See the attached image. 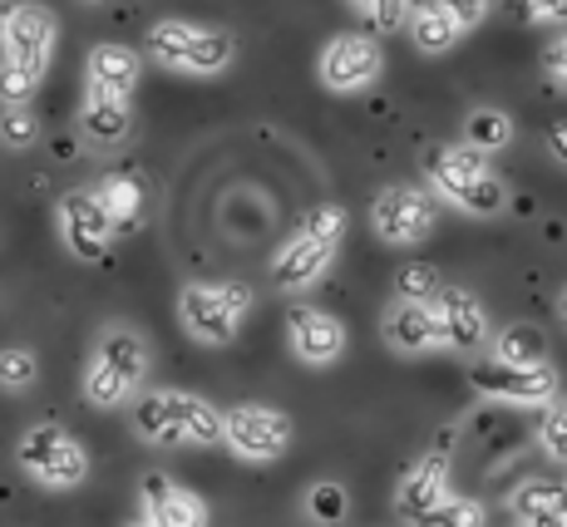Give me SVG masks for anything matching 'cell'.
<instances>
[{"label": "cell", "instance_id": "cell-14", "mask_svg": "<svg viewBox=\"0 0 567 527\" xmlns=\"http://www.w3.org/2000/svg\"><path fill=\"white\" fill-rule=\"evenodd\" d=\"M60 237L64 247L74 251L80 261H100L109 247H114V223L104 217L100 197H94L90 188H74L60 197Z\"/></svg>", "mask_w": 567, "mask_h": 527}, {"label": "cell", "instance_id": "cell-29", "mask_svg": "<svg viewBox=\"0 0 567 527\" xmlns=\"http://www.w3.org/2000/svg\"><path fill=\"white\" fill-rule=\"evenodd\" d=\"M440 287H444V281H440V271H434V267H424V261H420V267H405V271H400V277H395L400 301H420V306H430L434 296H440Z\"/></svg>", "mask_w": 567, "mask_h": 527}, {"label": "cell", "instance_id": "cell-22", "mask_svg": "<svg viewBox=\"0 0 567 527\" xmlns=\"http://www.w3.org/2000/svg\"><path fill=\"white\" fill-rule=\"evenodd\" d=\"M80 128H84V138H90V144H100V148L124 144V138L134 134V114H128V99H100V94H90V99H84Z\"/></svg>", "mask_w": 567, "mask_h": 527}, {"label": "cell", "instance_id": "cell-20", "mask_svg": "<svg viewBox=\"0 0 567 527\" xmlns=\"http://www.w3.org/2000/svg\"><path fill=\"white\" fill-rule=\"evenodd\" d=\"M94 197H100V207H104V217L114 223V232H128V227H138L144 223V178L138 173H109V178L100 183V188H90Z\"/></svg>", "mask_w": 567, "mask_h": 527}, {"label": "cell", "instance_id": "cell-26", "mask_svg": "<svg viewBox=\"0 0 567 527\" xmlns=\"http://www.w3.org/2000/svg\"><path fill=\"white\" fill-rule=\"evenodd\" d=\"M414 527H484V508H478L474 498H444Z\"/></svg>", "mask_w": 567, "mask_h": 527}, {"label": "cell", "instance_id": "cell-1", "mask_svg": "<svg viewBox=\"0 0 567 527\" xmlns=\"http://www.w3.org/2000/svg\"><path fill=\"white\" fill-rule=\"evenodd\" d=\"M341 237H346V207L336 203H321L291 227V237L277 247L271 257V287L277 291H307L316 281L331 271L336 251H341Z\"/></svg>", "mask_w": 567, "mask_h": 527}, {"label": "cell", "instance_id": "cell-24", "mask_svg": "<svg viewBox=\"0 0 567 527\" xmlns=\"http://www.w3.org/2000/svg\"><path fill=\"white\" fill-rule=\"evenodd\" d=\"M494 360L504 365H548V335L538 326H504L494 340Z\"/></svg>", "mask_w": 567, "mask_h": 527}, {"label": "cell", "instance_id": "cell-25", "mask_svg": "<svg viewBox=\"0 0 567 527\" xmlns=\"http://www.w3.org/2000/svg\"><path fill=\"white\" fill-rule=\"evenodd\" d=\"M405 25H410V40L420 54H444V50L460 45V35H464L450 16H434V10H410Z\"/></svg>", "mask_w": 567, "mask_h": 527}, {"label": "cell", "instance_id": "cell-3", "mask_svg": "<svg viewBox=\"0 0 567 527\" xmlns=\"http://www.w3.org/2000/svg\"><path fill=\"white\" fill-rule=\"evenodd\" d=\"M134 434L144 444L158 448H178V444H223V410L203 400V394H183V390H154L144 400H134Z\"/></svg>", "mask_w": 567, "mask_h": 527}, {"label": "cell", "instance_id": "cell-17", "mask_svg": "<svg viewBox=\"0 0 567 527\" xmlns=\"http://www.w3.org/2000/svg\"><path fill=\"white\" fill-rule=\"evenodd\" d=\"M450 448H430V454L420 458V464L410 468L405 478H400V488H395V513L405 523H420L424 513L434 508V503H444L450 498Z\"/></svg>", "mask_w": 567, "mask_h": 527}, {"label": "cell", "instance_id": "cell-36", "mask_svg": "<svg viewBox=\"0 0 567 527\" xmlns=\"http://www.w3.org/2000/svg\"><path fill=\"white\" fill-rule=\"evenodd\" d=\"M548 74H553V84H558V90H567V35H558L548 45Z\"/></svg>", "mask_w": 567, "mask_h": 527}, {"label": "cell", "instance_id": "cell-23", "mask_svg": "<svg viewBox=\"0 0 567 527\" xmlns=\"http://www.w3.org/2000/svg\"><path fill=\"white\" fill-rule=\"evenodd\" d=\"M514 144V118L504 114V108H474V114L464 118V148L474 153H504Z\"/></svg>", "mask_w": 567, "mask_h": 527}, {"label": "cell", "instance_id": "cell-6", "mask_svg": "<svg viewBox=\"0 0 567 527\" xmlns=\"http://www.w3.org/2000/svg\"><path fill=\"white\" fill-rule=\"evenodd\" d=\"M144 45L163 70H183V74H223L237 54L227 30H207L193 25V20H158Z\"/></svg>", "mask_w": 567, "mask_h": 527}, {"label": "cell", "instance_id": "cell-11", "mask_svg": "<svg viewBox=\"0 0 567 527\" xmlns=\"http://www.w3.org/2000/svg\"><path fill=\"white\" fill-rule=\"evenodd\" d=\"M54 35H60V25H54L50 10L25 0V6H16L6 16V25H0V64H20V70H30V74H45L50 54H54Z\"/></svg>", "mask_w": 567, "mask_h": 527}, {"label": "cell", "instance_id": "cell-33", "mask_svg": "<svg viewBox=\"0 0 567 527\" xmlns=\"http://www.w3.org/2000/svg\"><path fill=\"white\" fill-rule=\"evenodd\" d=\"M346 6L361 20H370L375 30H395V25H405V16H410V0H346Z\"/></svg>", "mask_w": 567, "mask_h": 527}, {"label": "cell", "instance_id": "cell-31", "mask_svg": "<svg viewBox=\"0 0 567 527\" xmlns=\"http://www.w3.org/2000/svg\"><path fill=\"white\" fill-rule=\"evenodd\" d=\"M410 10H434V16H450L460 30H474L488 16V0H410Z\"/></svg>", "mask_w": 567, "mask_h": 527}, {"label": "cell", "instance_id": "cell-13", "mask_svg": "<svg viewBox=\"0 0 567 527\" xmlns=\"http://www.w3.org/2000/svg\"><path fill=\"white\" fill-rule=\"evenodd\" d=\"M434 311V331H440L444 350H460V355H474V350L488 345V311L474 291L464 287H440V296L430 301Z\"/></svg>", "mask_w": 567, "mask_h": 527}, {"label": "cell", "instance_id": "cell-7", "mask_svg": "<svg viewBox=\"0 0 567 527\" xmlns=\"http://www.w3.org/2000/svg\"><path fill=\"white\" fill-rule=\"evenodd\" d=\"M16 464L25 468L40 488H54V493L80 488V483L90 478V454H84L80 438L70 430H60V424H35V430L20 434Z\"/></svg>", "mask_w": 567, "mask_h": 527}, {"label": "cell", "instance_id": "cell-18", "mask_svg": "<svg viewBox=\"0 0 567 527\" xmlns=\"http://www.w3.org/2000/svg\"><path fill=\"white\" fill-rule=\"evenodd\" d=\"M84 74H90V94L128 99L134 94V84H138V74H144V64H138V54L128 45H94Z\"/></svg>", "mask_w": 567, "mask_h": 527}, {"label": "cell", "instance_id": "cell-5", "mask_svg": "<svg viewBox=\"0 0 567 527\" xmlns=\"http://www.w3.org/2000/svg\"><path fill=\"white\" fill-rule=\"evenodd\" d=\"M252 311V291L243 281H188L178 296V321L198 345H233Z\"/></svg>", "mask_w": 567, "mask_h": 527}, {"label": "cell", "instance_id": "cell-38", "mask_svg": "<svg viewBox=\"0 0 567 527\" xmlns=\"http://www.w3.org/2000/svg\"><path fill=\"white\" fill-rule=\"evenodd\" d=\"M80 6H104V0H80Z\"/></svg>", "mask_w": 567, "mask_h": 527}, {"label": "cell", "instance_id": "cell-32", "mask_svg": "<svg viewBox=\"0 0 567 527\" xmlns=\"http://www.w3.org/2000/svg\"><path fill=\"white\" fill-rule=\"evenodd\" d=\"M40 80H45V74H30V70H20V64H0V104L6 108L30 104L40 90Z\"/></svg>", "mask_w": 567, "mask_h": 527}, {"label": "cell", "instance_id": "cell-21", "mask_svg": "<svg viewBox=\"0 0 567 527\" xmlns=\"http://www.w3.org/2000/svg\"><path fill=\"white\" fill-rule=\"evenodd\" d=\"M514 513H518V523L567 527V483H558V478H528L514 493Z\"/></svg>", "mask_w": 567, "mask_h": 527}, {"label": "cell", "instance_id": "cell-28", "mask_svg": "<svg viewBox=\"0 0 567 527\" xmlns=\"http://www.w3.org/2000/svg\"><path fill=\"white\" fill-rule=\"evenodd\" d=\"M538 444L553 464H567V400H553L538 424Z\"/></svg>", "mask_w": 567, "mask_h": 527}, {"label": "cell", "instance_id": "cell-42", "mask_svg": "<svg viewBox=\"0 0 567 527\" xmlns=\"http://www.w3.org/2000/svg\"><path fill=\"white\" fill-rule=\"evenodd\" d=\"M0 25H6V10H0Z\"/></svg>", "mask_w": 567, "mask_h": 527}, {"label": "cell", "instance_id": "cell-34", "mask_svg": "<svg viewBox=\"0 0 567 527\" xmlns=\"http://www.w3.org/2000/svg\"><path fill=\"white\" fill-rule=\"evenodd\" d=\"M307 503H311V513H316L321 523H341V513H346V493L336 488V483H316Z\"/></svg>", "mask_w": 567, "mask_h": 527}, {"label": "cell", "instance_id": "cell-16", "mask_svg": "<svg viewBox=\"0 0 567 527\" xmlns=\"http://www.w3.org/2000/svg\"><path fill=\"white\" fill-rule=\"evenodd\" d=\"M138 503H144L148 527H207V503L193 488L173 483L168 474H144Z\"/></svg>", "mask_w": 567, "mask_h": 527}, {"label": "cell", "instance_id": "cell-41", "mask_svg": "<svg viewBox=\"0 0 567 527\" xmlns=\"http://www.w3.org/2000/svg\"><path fill=\"white\" fill-rule=\"evenodd\" d=\"M514 527H538V523H514Z\"/></svg>", "mask_w": 567, "mask_h": 527}, {"label": "cell", "instance_id": "cell-37", "mask_svg": "<svg viewBox=\"0 0 567 527\" xmlns=\"http://www.w3.org/2000/svg\"><path fill=\"white\" fill-rule=\"evenodd\" d=\"M548 153L567 168V118H558V124L548 128Z\"/></svg>", "mask_w": 567, "mask_h": 527}, {"label": "cell", "instance_id": "cell-9", "mask_svg": "<svg viewBox=\"0 0 567 527\" xmlns=\"http://www.w3.org/2000/svg\"><path fill=\"white\" fill-rule=\"evenodd\" d=\"M223 438L247 464H277L291 448L297 430H291V420L281 410H271V404H237V410L223 414Z\"/></svg>", "mask_w": 567, "mask_h": 527}, {"label": "cell", "instance_id": "cell-40", "mask_svg": "<svg viewBox=\"0 0 567 527\" xmlns=\"http://www.w3.org/2000/svg\"><path fill=\"white\" fill-rule=\"evenodd\" d=\"M128 527H148V523H144V518H138V523H128Z\"/></svg>", "mask_w": 567, "mask_h": 527}, {"label": "cell", "instance_id": "cell-10", "mask_svg": "<svg viewBox=\"0 0 567 527\" xmlns=\"http://www.w3.org/2000/svg\"><path fill=\"white\" fill-rule=\"evenodd\" d=\"M468 384H474L484 400H498V404H543L548 410L558 400L563 380L553 365H504V360H474L468 365Z\"/></svg>", "mask_w": 567, "mask_h": 527}, {"label": "cell", "instance_id": "cell-8", "mask_svg": "<svg viewBox=\"0 0 567 527\" xmlns=\"http://www.w3.org/2000/svg\"><path fill=\"white\" fill-rule=\"evenodd\" d=\"M434 223H440V197L430 188L395 183V188H380L375 203H370V227L390 247H414V241L434 232Z\"/></svg>", "mask_w": 567, "mask_h": 527}, {"label": "cell", "instance_id": "cell-2", "mask_svg": "<svg viewBox=\"0 0 567 527\" xmlns=\"http://www.w3.org/2000/svg\"><path fill=\"white\" fill-rule=\"evenodd\" d=\"M424 178H430V193L440 203L460 207L468 217H498L508 207V188L494 168H488L484 153L464 148V144H440L424 158Z\"/></svg>", "mask_w": 567, "mask_h": 527}, {"label": "cell", "instance_id": "cell-15", "mask_svg": "<svg viewBox=\"0 0 567 527\" xmlns=\"http://www.w3.org/2000/svg\"><path fill=\"white\" fill-rule=\"evenodd\" d=\"M287 340L301 365H336L346 350V326L331 311H321V306H291Z\"/></svg>", "mask_w": 567, "mask_h": 527}, {"label": "cell", "instance_id": "cell-4", "mask_svg": "<svg viewBox=\"0 0 567 527\" xmlns=\"http://www.w3.org/2000/svg\"><path fill=\"white\" fill-rule=\"evenodd\" d=\"M144 375H148L144 335L128 331V326H114V331L100 335L90 370H84V400H90L94 410H118V404H128L138 394Z\"/></svg>", "mask_w": 567, "mask_h": 527}, {"label": "cell", "instance_id": "cell-12", "mask_svg": "<svg viewBox=\"0 0 567 527\" xmlns=\"http://www.w3.org/2000/svg\"><path fill=\"white\" fill-rule=\"evenodd\" d=\"M321 84L331 94H361L380 80L385 70V50H380L375 35H336L331 45L321 50Z\"/></svg>", "mask_w": 567, "mask_h": 527}, {"label": "cell", "instance_id": "cell-27", "mask_svg": "<svg viewBox=\"0 0 567 527\" xmlns=\"http://www.w3.org/2000/svg\"><path fill=\"white\" fill-rule=\"evenodd\" d=\"M35 380H40V360L30 350L20 345L0 350V390H30Z\"/></svg>", "mask_w": 567, "mask_h": 527}, {"label": "cell", "instance_id": "cell-39", "mask_svg": "<svg viewBox=\"0 0 567 527\" xmlns=\"http://www.w3.org/2000/svg\"><path fill=\"white\" fill-rule=\"evenodd\" d=\"M563 321H567V291H563Z\"/></svg>", "mask_w": 567, "mask_h": 527}, {"label": "cell", "instance_id": "cell-30", "mask_svg": "<svg viewBox=\"0 0 567 527\" xmlns=\"http://www.w3.org/2000/svg\"><path fill=\"white\" fill-rule=\"evenodd\" d=\"M35 138H40V118L30 114V104H16V108H6V114H0V144L30 148Z\"/></svg>", "mask_w": 567, "mask_h": 527}, {"label": "cell", "instance_id": "cell-35", "mask_svg": "<svg viewBox=\"0 0 567 527\" xmlns=\"http://www.w3.org/2000/svg\"><path fill=\"white\" fill-rule=\"evenodd\" d=\"M538 25H567V0H523Z\"/></svg>", "mask_w": 567, "mask_h": 527}, {"label": "cell", "instance_id": "cell-19", "mask_svg": "<svg viewBox=\"0 0 567 527\" xmlns=\"http://www.w3.org/2000/svg\"><path fill=\"white\" fill-rule=\"evenodd\" d=\"M385 340L400 355H424V350L440 345V331H434V311L420 301H395L385 311Z\"/></svg>", "mask_w": 567, "mask_h": 527}]
</instances>
